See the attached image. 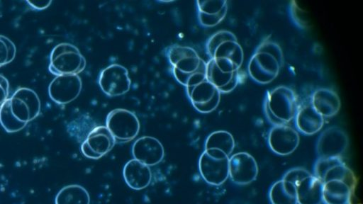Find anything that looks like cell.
Returning a JSON list of instances; mask_svg holds the SVG:
<instances>
[{
  "instance_id": "5bb4252c",
  "label": "cell",
  "mask_w": 363,
  "mask_h": 204,
  "mask_svg": "<svg viewBox=\"0 0 363 204\" xmlns=\"http://www.w3.org/2000/svg\"><path fill=\"white\" fill-rule=\"evenodd\" d=\"M258 174L255 158L247 152H238L229 157V176L236 184L246 185L254 181Z\"/></svg>"
},
{
  "instance_id": "52a82bcc",
  "label": "cell",
  "mask_w": 363,
  "mask_h": 204,
  "mask_svg": "<svg viewBox=\"0 0 363 204\" xmlns=\"http://www.w3.org/2000/svg\"><path fill=\"white\" fill-rule=\"evenodd\" d=\"M116 142L133 140L140 131V121L136 115L127 109L116 108L111 110L106 119V125Z\"/></svg>"
},
{
  "instance_id": "3957f363",
  "label": "cell",
  "mask_w": 363,
  "mask_h": 204,
  "mask_svg": "<svg viewBox=\"0 0 363 204\" xmlns=\"http://www.w3.org/2000/svg\"><path fill=\"white\" fill-rule=\"evenodd\" d=\"M206 52L216 65L225 72H238L243 60V50L230 31L220 30L208 40Z\"/></svg>"
},
{
  "instance_id": "7a4b0ae2",
  "label": "cell",
  "mask_w": 363,
  "mask_h": 204,
  "mask_svg": "<svg viewBox=\"0 0 363 204\" xmlns=\"http://www.w3.org/2000/svg\"><path fill=\"white\" fill-rule=\"evenodd\" d=\"M167 57L172 67L174 78L185 87L206 78V62L192 47L178 45L170 46Z\"/></svg>"
},
{
  "instance_id": "9a60e30c",
  "label": "cell",
  "mask_w": 363,
  "mask_h": 204,
  "mask_svg": "<svg viewBox=\"0 0 363 204\" xmlns=\"http://www.w3.org/2000/svg\"><path fill=\"white\" fill-rule=\"evenodd\" d=\"M298 132L287 125H274L268 135V144L272 152L279 155H289L298 147Z\"/></svg>"
},
{
  "instance_id": "ac0fdd59",
  "label": "cell",
  "mask_w": 363,
  "mask_h": 204,
  "mask_svg": "<svg viewBox=\"0 0 363 204\" xmlns=\"http://www.w3.org/2000/svg\"><path fill=\"white\" fill-rule=\"evenodd\" d=\"M123 176L125 183L136 191L147 188L152 181L150 167L135 159L126 162L123 169Z\"/></svg>"
},
{
  "instance_id": "1f68e13d",
  "label": "cell",
  "mask_w": 363,
  "mask_h": 204,
  "mask_svg": "<svg viewBox=\"0 0 363 204\" xmlns=\"http://www.w3.org/2000/svg\"><path fill=\"white\" fill-rule=\"evenodd\" d=\"M28 5L34 9L36 10H43L48 8L52 1H45V0H34V1H26Z\"/></svg>"
},
{
  "instance_id": "44dd1931",
  "label": "cell",
  "mask_w": 363,
  "mask_h": 204,
  "mask_svg": "<svg viewBox=\"0 0 363 204\" xmlns=\"http://www.w3.org/2000/svg\"><path fill=\"white\" fill-rule=\"evenodd\" d=\"M323 182L315 176L302 180L296 186L298 204H320L323 202Z\"/></svg>"
},
{
  "instance_id": "7c38bea8",
  "label": "cell",
  "mask_w": 363,
  "mask_h": 204,
  "mask_svg": "<svg viewBox=\"0 0 363 204\" xmlns=\"http://www.w3.org/2000/svg\"><path fill=\"white\" fill-rule=\"evenodd\" d=\"M82 82L78 75L57 76L49 84L50 98L59 105H65L74 101L80 94Z\"/></svg>"
},
{
  "instance_id": "603a6c76",
  "label": "cell",
  "mask_w": 363,
  "mask_h": 204,
  "mask_svg": "<svg viewBox=\"0 0 363 204\" xmlns=\"http://www.w3.org/2000/svg\"><path fill=\"white\" fill-rule=\"evenodd\" d=\"M352 191L347 183L340 181L324 182L323 202L325 204H348Z\"/></svg>"
},
{
  "instance_id": "cb8c5ba5",
  "label": "cell",
  "mask_w": 363,
  "mask_h": 204,
  "mask_svg": "<svg viewBox=\"0 0 363 204\" xmlns=\"http://www.w3.org/2000/svg\"><path fill=\"white\" fill-rule=\"evenodd\" d=\"M235 147V140L231 133L217 130L211 133L206 140L205 150L230 157Z\"/></svg>"
},
{
  "instance_id": "6da1fadb",
  "label": "cell",
  "mask_w": 363,
  "mask_h": 204,
  "mask_svg": "<svg viewBox=\"0 0 363 204\" xmlns=\"http://www.w3.org/2000/svg\"><path fill=\"white\" fill-rule=\"evenodd\" d=\"M40 112V101L32 89L21 87L15 91L0 108V124L7 132L23 129Z\"/></svg>"
},
{
  "instance_id": "8992f818",
  "label": "cell",
  "mask_w": 363,
  "mask_h": 204,
  "mask_svg": "<svg viewBox=\"0 0 363 204\" xmlns=\"http://www.w3.org/2000/svg\"><path fill=\"white\" fill-rule=\"evenodd\" d=\"M86 64L84 57L76 46L62 42L55 45L51 51L48 69L56 76L78 75L85 69Z\"/></svg>"
},
{
  "instance_id": "277c9868",
  "label": "cell",
  "mask_w": 363,
  "mask_h": 204,
  "mask_svg": "<svg viewBox=\"0 0 363 204\" xmlns=\"http://www.w3.org/2000/svg\"><path fill=\"white\" fill-rule=\"evenodd\" d=\"M284 63V55L279 45L267 40L261 43L248 64V73L256 82L266 84L279 74Z\"/></svg>"
},
{
  "instance_id": "4fadbf2b",
  "label": "cell",
  "mask_w": 363,
  "mask_h": 204,
  "mask_svg": "<svg viewBox=\"0 0 363 204\" xmlns=\"http://www.w3.org/2000/svg\"><path fill=\"white\" fill-rule=\"evenodd\" d=\"M116 140L108 128L99 125L92 129L81 145L82 154L87 158L99 159L109 152Z\"/></svg>"
},
{
  "instance_id": "2e32d148",
  "label": "cell",
  "mask_w": 363,
  "mask_h": 204,
  "mask_svg": "<svg viewBox=\"0 0 363 204\" xmlns=\"http://www.w3.org/2000/svg\"><path fill=\"white\" fill-rule=\"evenodd\" d=\"M132 154L138 162L152 166L162 161L164 149L162 143L155 137L143 136L138 138L133 144Z\"/></svg>"
},
{
  "instance_id": "484cf974",
  "label": "cell",
  "mask_w": 363,
  "mask_h": 204,
  "mask_svg": "<svg viewBox=\"0 0 363 204\" xmlns=\"http://www.w3.org/2000/svg\"><path fill=\"white\" fill-rule=\"evenodd\" d=\"M269 199L272 204H298L296 186L283 180L278 181L270 188Z\"/></svg>"
},
{
  "instance_id": "d6986e66",
  "label": "cell",
  "mask_w": 363,
  "mask_h": 204,
  "mask_svg": "<svg viewBox=\"0 0 363 204\" xmlns=\"http://www.w3.org/2000/svg\"><path fill=\"white\" fill-rule=\"evenodd\" d=\"M311 104L323 118H330L336 115L341 107V102L337 94L325 88L315 90L311 96Z\"/></svg>"
},
{
  "instance_id": "ba28073f",
  "label": "cell",
  "mask_w": 363,
  "mask_h": 204,
  "mask_svg": "<svg viewBox=\"0 0 363 204\" xmlns=\"http://www.w3.org/2000/svg\"><path fill=\"white\" fill-rule=\"evenodd\" d=\"M130 84L128 69L118 64H112L104 69L99 78L101 91L110 97L126 94L130 90Z\"/></svg>"
},
{
  "instance_id": "7402d4cb",
  "label": "cell",
  "mask_w": 363,
  "mask_h": 204,
  "mask_svg": "<svg viewBox=\"0 0 363 204\" xmlns=\"http://www.w3.org/2000/svg\"><path fill=\"white\" fill-rule=\"evenodd\" d=\"M298 130L305 135H313L321 130L324 118L310 103L298 108L295 116Z\"/></svg>"
},
{
  "instance_id": "ffe728a7",
  "label": "cell",
  "mask_w": 363,
  "mask_h": 204,
  "mask_svg": "<svg viewBox=\"0 0 363 204\" xmlns=\"http://www.w3.org/2000/svg\"><path fill=\"white\" fill-rule=\"evenodd\" d=\"M206 78L220 93H228L237 86L239 81V73L238 72H225L216 65L212 59H210L206 64Z\"/></svg>"
},
{
  "instance_id": "30bf717a",
  "label": "cell",
  "mask_w": 363,
  "mask_h": 204,
  "mask_svg": "<svg viewBox=\"0 0 363 204\" xmlns=\"http://www.w3.org/2000/svg\"><path fill=\"white\" fill-rule=\"evenodd\" d=\"M346 132L338 127L326 128L317 140L315 151L318 158L340 157L348 146Z\"/></svg>"
},
{
  "instance_id": "f1b7e54d",
  "label": "cell",
  "mask_w": 363,
  "mask_h": 204,
  "mask_svg": "<svg viewBox=\"0 0 363 204\" xmlns=\"http://www.w3.org/2000/svg\"><path fill=\"white\" fill-rule=\"evenodd\" d=\"M341 160L340 157L318 158L313 166V176L323 181L326 172Z\"/></svg>"
},
{
  "instance_id": "d4e9b609",
  "label": "cell",
  "mask_w": 363,
  "mask_h": 204,
  "mask_svg": "<svg viewBox=\"0 0 363 204\" xmlns=\"http://www.w3.org/2000/svg\"><path fill=\"white\" fill-rule=\"evenodd\" d=\"M55 204H89L88 191L77 184L68 185L61 188L55 196Z\"/></svg>"
},
{
  "instance_id": "9c48e42d",
  "label": "cell",
  "mask_w": 363,
  "mask_h": 204,
  "mask_svg": "<svg viewBox=\"0 0 363 204\" xmlns=\"http://www.w3.org/2000/svg\"><path fill=\"white\" fill-rule=\"evenodd\" d=\"M194 108L201 113H209L219 105L220 92L206 78L186 87Z\"/></svg>"
},
{
  "instance_id": "5b68a950",
  "label": "cell",
  "mask_w": 363,
  "mask_h": 204,
  "mask_svg": "<svg viewBox=\"0 0 363 204\" xmlns=\"http://www.w3.org/2000/svg\"><path fill=\"white\" fill-rule=\"evenodd\" d=\"M298 109L297 97L287 86L276 87L266 96L264 112L274 125H287L295 118Z\"/></svg>"
},
{
  "instance_id": "f546056e",
  "label": "cell",
  "mask_w": 363,
  "mask_h": 204,
  "mask_svg": "<svg viewBox=\"0 0 363 204\" xmlns=\"http://www.w3.org/2000/svg\"><path fill=\"white\" fill-rule=\"evenodd\" d=\"M311 174L303 168H294L289 170L283 176L282 180L296 186L302 180Z\"/></svg>"
},
{
  "instance_id": "e0dca14e",
  "label": "cell",
  "mask_w": 363,
  "mask_h": 204,
  "mask_svg": "<svg viewBox=\"0 0 363 204\" xmlns=\"http://www.w3.org/2000/svg\"><path fill=\"white\" fill-rule=\"evenodd\" d=\"M196 3L199 21L204 27L219 24L227 14L228 3L225 0H199Z\"/></svg>"
},
{
  "instance_id": "8fae6325",
  "label": "cell",
  "mask_w": 363,
  "mask_h": 204,
  "mask_svg": "<svg viewBox=\"0 0 363 204\" xmlns=\"http://www.w3.org/2000/svg\"><path fill=\"white\" fill-rule=\"evenodd\" d=\"M199 169L206 183L220 186L229 177V157H216L204 151L199 160Z\"/></svg>"
},
{
  "instance_id": "83f0119b",
  "label": "cell",
  "mask_w": 363,
  "mask_h": 204,
  "mask_svg": "<svg viewBox=\"0 0 363 204\" xmlns=\"http://www.w3.org/2000/svg\"><path fill=\"white\" fill-rule=\"evenodd\" d=\"M16 54L14 43L7 37L0 35V68L11 62Z\"/></svg>"
},
{
  "instance_id": "4316f807",
  "label": "cell",
  "mask_w": 363,
  "mask_h": 204,
  "mask_svg": "<svg viewBox=\"0 0 363 204\" xmlns=\"http://www.w3.org/2000/svg\"><path fill=\"white\" fill-rule=\"evenodd\" d=\"M337 180L347 183L352 190L356 183L355 176L352 170L341 160L333 166L325 174L323 182Z\"/></svg>"
},
{
  "instance_id": "4dcf8cb0",
  "label": "cell",
  "mask_w": 363,
  "mask_h": 204,
  "mask_svg": "<svg viewBox=\"0 0 363 204\" xmlns=\"http://www.w3.org/2000/svg\"><path fill=\"white\" fill-rule=\"evenodd\" d=\"M9 95V83L8 79L0 74V108L8 99Z\"/></svg>"
}]
</instances>
